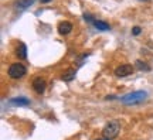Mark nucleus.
Wrapping results in <instances>:
<instances>
[{
  "mask_svg": "<svg viewBox=\"0 0 153 140\" xmlns=\"http://www.w3.org/2000/svg\"><path fill=\"white\" fill-rule=\"evenodd\" d=\"M146 98H148V92L136 91V92L126 93L125 96H122L120 98V102L125 103V105H137V103H142Z\"/></svg>",
  "mask_w": 153,
  "mask_h": 140,
  "instance_id": "obj_1",
  "label": "nucleus"
},
{
  "mask_svg": "<svg viewBox=\"0 0 153 140\" xmlns=\"http://www.w3.org/2000/svg\"><path fill=\"white\" fill-rule=\"evenodd\" d=\"M120 132V123L118 120H111L109 123H106V126L104 127L102 130V135H104L105 139H115V137H118Z\"/></svg>",
  "mask_w": 153,
  "mask_h": 140,
  "instance_id": "obj_2",
  "label": "nucleus"
},
{
  "mask_svg": "<svg viewBox=\"0 0 153 140\" xmlns=\"http://www.w3.org/2000/svg\"><path fill=\"white\" fill-rule=\"evenodd\" d=\"M26 67L23 64H11L10 67H9V75H10V78H13V79H19V78H23V76L26 75Z\"/></svg>",
  "mask_w": 153,
  "mask_h": 140,
  "instance_id": "obj_3",
  "label": "nucleus"
},
{
  "mask_svg": "<svg viewBox=\"0 0 153 140\" xmlns=\"http://www.w3.org/2000/svg\"><path fill=\"white\" fill-rule=\"evenodd\" d=\"M133 74V67L129 64H123L118 67L115 70V75L119 76V78H123V76H128V75H132Z\"/></svg>",
  "mask_w": 153,
  "mask_h": 140,
  "instance_id": "obj_4",
  "label": "nucleus"
},
{
  "mask_svg": "<svg viewBox=\"0 0 153 140\" xmlns=\"http://www.w3.org/2000/svg\"><path fill=\"white\" fill-rule=\"evenodd\" d=\"M45 86H47V84H45V81H44L43 78H36V79L33 81L34 91L37 92V93H40V95L45 91Z\"/></svg>",
  "mask_w": 153,
  "mask_h": 140,
  "instance_id": "obj_5",
  "label": "nucleus"
},
{
  "mask_svg": "<svg viewBox=\"0 0 153 140\" xmlns=\"http://www.w3.org/2000/svg\"><path fill=\"white\" fill-rule=\"evenodd\" d=\"M72 30V24L68 21H61L58 24V33L62 34V36H67V34H70Z\"/></svg>",
  "mask_w": 153,
  "mask_h": 140,
  "instance_id": "obj_6",
  "label": "nucleus"
},
{
  "mask_svg": "<svg viewBox=\"0 0 153 140\" xmlns=\"http://www.w3.org/2000/svg\"><path fill=\"white\" fill-rule=\"evenodd\" d=\"M75 75H76V71L74 70V68H68V70H65L62 72V81L71 82L72 79L75 78Z\"/></svg>",
  "mask_w": 153,
  "mask_h": 140,
  "instance_id": "obj_7",
  "label": "nucleus"
},
{
  "mask_svg": "<svg viewBox=\"0 0 153 140\" xmlns=\"http://www.w3.org/2000/svg\"><path fill=\"white\" fill-rule=\"evenodd\" d=\"M16 54H17V57H19L20 59H26V58H27V47H26V44H24V43L19 44Z\"/></svg>",
  "mask_w": 153,
  "mask_h": 140,
  "instance_id": "obj_8",
  "label": "nucleus"
},
{
  "mask_svg": "<svg viewBox=\"0 0 153 140\" xmlns=\"http://www.w3.org/2000/svg\"><path fill=\"white\" fill-rule=\"evenodd\" d=\"M10 103L14 105V106H28L30 101H28L27 98H13L10 101Z\"/></svg>",
  "mask_w": 153,
  "mask_h": 140,
  "instance_id": "obj_9",
  "label": "nucleus"
},
{
  "mask_svg": "<svg viewBox=\"0 0 153 140\" xmlns=\"http://www.w3.org/2000/svg\"><path fill=\"white\" fill-rule=\"evenodd\" d=\"M92 24L98 28V30H101V31H108V30H109V24L105 21H101V20H95Z\"/></svg>",
  "mask_w": 153,
  "mask_h": 140,
  "instance_id": "obj_10",
  "label": "nucleus"
},
{
  "mask_svg": "<svg viewBox=\"0 0 153 140\" xmlns=\"http://www.w3.org/2000/svg\"><path fill=\"white\" fill-rule=\"evenodd\" d=\"M34 1H36V0H19V1H17V7H19L20 10H24V9L30 7Z\"/></svg>",
  "mask_w": 153,
  "mask_h": 140,
  "instance_id": "obj_11",
  "label": "nucleus"
},
{
  "mask_svg": "<svg viewBox=\"0 0 153 140\" xmlns=\"http://www.w3.org/2000/svg\"><path fill=\"white\" fill-rule=\"evenodd\" d=\"M136 67H137V70H140V71H149L150 70V67H149L146 62L140 61V59H137L136 61Z\"/></svg>",
  "mask_w": 153,
  "mask_h": 140,
  "instance_id": "obj_12",
  "label": "nucleus"
},
{
  "mask_svg": "<svg viewBox=\"0 0 153 140\" xmlns=\"http://www.w3.org/2000/svg\"><path fill=\"white\" fill-rule=\"evenodd\" d=\"M132 34H133V36L140 34V27H133V28H132Z\"/></svg>",
  "mask_w": 153,
  "mask_h": 140,
  "instance_id": "obj_13",
  "label": "nucleus"
},
{
  "mask_svg": "<svg viewBox=\"0 0 153 140\" xmlns=\"http://www.w3.org/2000/svg\"><path fill=\"white\" fill-rule=\"evenodd\" d=\"M84 19H85L87 21H89V23H94V21H95V20H94V19L89 16V14H84Z\"/></svg>",
  "mask_w": 153,
  "mask_h": 140,
  "instance_id": "obj_14",
  "label": "nucleus"
},
{
  "mask_svg": "<svg viewBox=\"0 0 153 140\" xmlns=\"http://www.w3.org/2000/svg\"><path fill=\"white\" fill-rule=\"evenodd\" d=\"M115 98H116V96H114V95H111V96H106V99H108V101H109V99L112 101V99H115Z\"/></svg>",
  "mask_w": 153,
  "mask_h": 140,
  "instance_id": "obj_15",
  "label": "nucleus"
},
{
  "mask_svg": "<svg viewBox=\"0 0 153 140\" xmlns=\"http://www.w3.org/2000/svg\"><path fill=\"white\" fill-rule=\"evenodd\" d=\"M50 0H41V3H48Z\"/></svg>",
  "mask_w": 153,
  "mask_h": 140,
  "instance_id": "obj_16",
  "label": "nucleus"
},
{
  "mask_svg": "<svg viewBox=\"0 0 153 140\" xmlns=\"http://www.w3.org/2000/svg\"><path fill=\"white\" fill-rule=\"evenodd\" d=\"M97 140H109V139H105V137H104V139H97Z\"/></svg>",
  "mask_w": 153,
  "mask_h": 140,
  "instance_id": "obj_17",
  "label": "nucleus"
}]
</instances>
